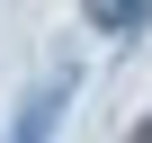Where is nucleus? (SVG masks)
Wrapping results in <instances>:
<instances>
[{"instance_id":"f257e3e1","label":"nucleus","mask_w":152,"mask_h":143,"mask_svg":"<svg viewBox=\"0 0 152 143\" xmlns=\"http://www.w3.org/2000/svg\"><path fill=\"white\" fill-rule=\"evenodd\" d=\"M63 107H72V72H54V81L18 107V125H9V143H54V125H63Z\"/></svg>"},{"instance_id":"f03ea898","label":"nucleus","mask_w":152,"mask_h":143,"mask_svg":"<svg viewBox=\"0 0 152 143\" xmlns=\"http://www.w3.org/2000/svg\"><path fill=\"white\" fill-rule=\"evenodd\" d=\"M143 18H152V0H90V27L99 36H134Z\"/></svg>"},{"instance_id":"7ed1b4c3","label":"nucleus","mask_w":152,"mask_h":143,"mask_svg":"<svg viewBox=\"0 0 152 143\" xmlns=\"http://www.w3.org/2000/svg\"><path fill=\"white\" fill-rule=\"evenodd\" d=\"M125 143H152V116H143V125H134V134H125Z\"/></svg>"}]
</instances>
